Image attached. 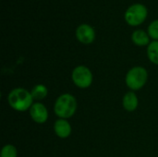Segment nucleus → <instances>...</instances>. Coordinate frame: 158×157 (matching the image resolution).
<instances>
[{
	"instance_id": "6e6552de",
	"label": "nucleus",
	"mask_w": 158,
	"mask_h": 157,
	"mask_svg": "<svg viewBox=\"0 0 158 157\" xmlns=\"http://www.w3.org/2000/svg\"><path fill=\"white\" fill-rule=\"evenodd\" d=\"M54 131L57 137L61 139H67L70 136L72 132V128L70 123L67 119L58 118L54 124Z\"/></svg>"
},
{
	"instance_id": "f257e3e1",
	"label": "nucleus",
	"mask_w": 158,
	"mask_h": 157,
	"mask_svg": "<svg viewBox=\"0 0 158 157\" xmlns=\"http://www.w3.org/2000/svg\"><path fill=\"white\" fill-rule=\"evenodd\" d=\"M33 101L31 92L21 87L11 90L7 95V103L9 106L18 112L30 110L33 105Z\"/></svg>"
},
{
	"instance_id": "9b49d317",
	"label": "nucleus",
	"mask_w": 158,
	"mask_h": 157,
	"mask_svg": "<svg viewBox=\"0 0 158 157\" xmlns=\"http://www.w3.org/2000/svg\"><path fill=\"white\" fill-rule=\"evenodd\" d=\"M31 93L34 101H42L46 98L48 94V89L44 84H37L31 89Z\"/></svg>"
},
{
	"instance_id": "9d476101",
	"label": "nucleus",
	"mask_w": 158,
	"mask_h": 157,
	"mask_svg": "<svg viewBox=\"0 0 158 157\" xmlns=\"http://www.w3.org/2000/svg\"><path fill=\"white\" fill-rule=\"evenodd\" d=\"M132 42L138 46H145L150 43V36L143 30H136L131 34Z\"/></svg>"
},
{
	"instance_id": "0eeeda50",
	"label": "nucleus",
	"mask_w": 158,
	"mask_h": 157,
	"mask_svg": "<svg viewBox=\"0 0 158 157\" xmlns=\"http://www.w3.org/2000/svg\"><path fill=\"white\" fill-rule=\"evenodd\" d=\"M29 111L31 119L37 124H44L48 119V110L46 106L40 102L33 103Z\"/></svg>"
},
{
	"instance_id": "20e7f679",
	"label": "nucleus",
	"mask_w": 158,
	"mask_h": 157,
	"mask_svg": "<svg viewBox=\"0 0 158 157\" xmlns=\"http://www.w3.org/2000/svg\"><path fill=\"white\" fill-rule=\"evenodd\" d=\"M71 80L73 83L81 89L89 88L94 81V76L91 69L83 65L77 66L71 73Z\"/></svg>"
},
{
	"instance_id": "423d86ee",
	"label": "nucleus",
	"mask_w": 158,
	"mask_h": 157,
	"mask_svg": "<svg viewBox=\"0 0 158 157\" xmlns=\"http://www.w3.org/2000/svg\"><path fill=\"white\" fill-rule=\"evenodd\" d=\"M76 37L83 44H90L95 39V31L89 24H81L76 29Z\"/></svg>"
},
{
	"instance_id": "f8f14e48",
	"label": "nucleus",
	"mask_w": 158,
	"mask_h": 157,
	"mask_svg": "<svg viewBox=\"0 0 158 157\" xmlns=\"http://www.w3.org/2000/svg\"><path fill=\"white\" fill-rule=\"evenodd\" d=\"M147 56L153 64L158 65V41H153L149 43L147 47Z\"/></svg>"
},
{
	"instance_id": "f03ea898",
	"label": "nucleus",
	"mask_w": 158,
	"mask_h": 157,
	"mask_svg": "<svg viewBox=\"0 0 158 157\" xmlns=\"http://www.w3.org/2000/svg\"><path fill=\"white\" fill-rule=\"evenodd\" d=\"M77 100L70 93H63L59 95L54 105V112L58 118L68 119L74 116L77 110Z\"/></svg>"
},
{
	"instance_id": "4468645a",
	"label": "nucleus",
	"mask_w": 158,
	"mask_h": 157,
	"mask_svg": "<svg viewBox=\"0 0 158 157\" xmlns=\"http://www.w3.org/2000/svg\"><path fill=\"white\" fill-rule=\"evenodd\" d=\"M148 34L154 41H158V19L150 23L148 26Z\"/></svg>"
},
{
	"instance_id": "1a4fd4ad",
	"label": "nucleus",
	"mask_w": 158,
	"mask_h": 157,
	"mask_svg": "<svg viewBox=\"0 0 158 157\" xmlns=\"http://www.w3.org/2000/svg\"><path fill=\"white\" fill-rule=\"evenodd\" d=\"M123 108L128 112H133L139 105V99L133 91L128 92L124 94L122 99Z\"/></svg>"
},
{
	"instance_id": "ddd939ff",
	"label": "nucleus",
	"mask_w": 158,
	"mask_h": 157,
	"mask_svg": "<svg viewBox=\"0 0 158 157\" xmlns=\"http://www.w3.org/2000/svg\"><path fill=\"white\" fill-rule=\"evenodd\" d=\"M18 151L17 148L12 144H6L0 153V157H17Z\"/></svg>"
},
{
	"instance_id": "7ed1b4c3",
	"label": "nucleus",
	"mask_w": 158,
	"mask_h": 157,
	"mask_svg": "<svg viewBox=\"0 0 158 157\" xmlns=\"http://www.w3.org/2000/svg\"><path fill=\"white\" fill-rule=\"evenodd\" d=\"M148 81V71L145 68L141 66H136L131 68L125 78L126 85L131 91L141 90Z\"/></svg>"
},
{
	"instance_id": "39448f33",
	"label": "nucleus",
	"mask_w": 158,
	"mask_h": 157,
	"mask_svg": "<svg viewBox=\"0 0 158 157\" xmlns=\"http://www.w3.org/2000/svg\"><path fill=\"white\" fill-rule=\"evenodd\" d=\"M147 7L143 4H133L125 12V20L131 26L142 24L147 18Z\"/></svg>"
}]
</instances>
